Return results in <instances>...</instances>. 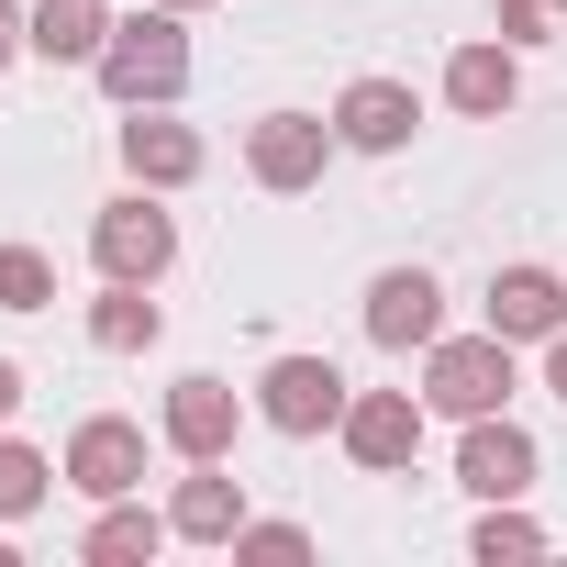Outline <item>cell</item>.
I'll list each match as a JSON object with an SVG mask.
<instances>
[{"label": "cell", "mask_w": 567, "mask_h": 567, "mask_svg": "<svg viewBox=\"0 0 567 567\" xmlns=\"http://www.w3.org/2000/svg\"><path fill=\"white\" fill-rule=\"evenodd\" d=\"M101 90L112 101H178L189 90V34H178V12H145V23H112V45H101Z\"/></svg>", "instance_id": "cell-1"}, {"label": "cell", "mask_w": 567, "mask_h": 567, "mask_svg": "<svg viewBox=\"0 0 567 567\" xmlns=\"http://www.w3.org/2000/svg\"><path fill=\"white\" fill-rule=\"evenodd\" d=\"M501 390H512V334H467V346H434V368H423V401H434V412H456V423L501 412Z\"/></svg>", "instance_id": "cell-2"}, {"label": "cell", "mask_w": 567, "mask_h": 567, "mask_svg": "<svg viewBox=\"0 0 567 567\" xmlns=\"http://www.w3.org/2000/svg\"><path fill=\"white\" fill-rule=\"evenodd\" d=\"M323 156H334V134H323L312 112H267V123L245 134V167H256V189H312V178H323Z\"/></svg>", "instance_id": "cell-3"}, {"label": "cell", "mask_w": 567, "mask_h": 567, "mask_svg": "<svg viewBox=\"0 0 567 567\" xmlns=\"http://www.w3.org/2000/svg\"><path fill=\"white\" fill-rule=\"evenodd\" d=\"M256 412H267L278 434H323V423H346V379H334V357H278Z\"/></svg>", "instance_id": "cell-4"}, {"label": "cell", "mask_w": 567, "mask_h": 567, "mask_svg": "<svg viewBox=\"0 0 567 567\" xmlns=\"http://www.w3.org/2000/svg\"><path fill=\"white\" fill-rule=\"evenodd\" d=\"M90 245H101V267H112V278H167V256H178V223H167L156 200H112V212L90 223Z\"/></svg>", "instance_id": "cell-5"}, {"label": "cell", "mask_w": 567, "mask_h": 567, "mask_svg": "<svg viewBox=\"0 0 567 567\" xmlns=\"http://www.w3.org/2000/svg\"><path fill=\"white\" fill-rule=\"evenodd\" d=\"M489 334H512V346L567 334V290H556L545 267H501V278H489Z\"/></svg>", "instance_id": "cell-6"}, {"label": "cell", "mask_w": 567, "mask_h": 567, "mask_svg": "<svg viewBox=\"0 0 567 567\" xmlns=\"http://www.w3.org/2000/svg\"><path fill=\"white\" fill-rule=\"evenodd\" d=\"M368 334L379 346H434L445 334V290H434L423 267H390L379 290H368Z\"/></svg>", "instance_id": "cell-7"}, {"label": "cell", "mask_w": 567, "mask_h": 567, "mask_svg": "<svg viewBox=\"0 0 567 567\" xmlns=\"http://www.w3.org/2000/svg\"><path fill=\"white\" fill-rule=\"evenodd\" d=\"M412 445H423V412H412L401 390L346 401V456H357V467H412Z\"/></svg>", "instance_id": "cell-8"}, {"label": "cell", "mask_w": 567, "mask_h": 567, "mask_svg": "<svg viewBox=\"0 0 567 567\" xmlns=\"http://www.w3.org/2000/svg\"><path fill=\"white\" fill-rule=\"evenodd\" d=\"M68 478H79L90 501H123V489L145 478V434H134V423H112V412H101V423H79V445H68Z\"/></svg>", "instance_id": "cell-9"}, {"label": "cell", "mask_w": 567, "mask_h": 567, "mask_svg": "<svg viewBox=\"0 0 567 567\" xmlns=\"http://www.w3.org/2000/svg\"><path fill=\"white\" fill-rule=\"evenodd\" d=\"M456 478L478 489V501H523L534 489V434H512V423H467V456H456Z\"/></svg>", "instance_id": "cell-10"}, {"label": "cell", "mask_w": 567, "mask_h": 567, "mask_svg": "<svg viewBox=\"0 0 567 567\" xmlns=\"http://www.w3.org/2000/svg\"><path fill=\"white\" fill-rule=\"evenodd\" d=\"M412 123H423V112H412V90H401V79H357V90L334 101V134H346V145H368V156L412 145Z\"/></svg>", "instance_id": "cell-11"}, {"label": "cell", "mask_w": 567, "mask_h": 567, "mask_svg": "<svg viewBox=\"0 0 567 567\" xmlns=\"http://www.w3.org/2000/svg\"><path fill=\"white\" fill-rule=\"evenodd\" d=\"M23 45L45 56V68H101V45H112V12L101 0H34V23H23Z\"/></svg>", "instance_id": "cell-12"}, {"label": "cell", "mask_w": 567, "mask_h": 567, "mask_svg": "<svg viewBox=\"0 0 567 567\" xmlns=\"http://www.w3.org/2000/svg\"><path fill=\"white\" fill-rule=\"evenodd\" d=\"M445 101H456L467 123H501V112L523 101V68H512V45H456V68H445Z\"/></svg>", "instance_id": "cell-13"}, {"label": "cell", "mask_w": 567, "mask_h": 567, "mask_svg": "<svg viewBox=\"0 0 567 567\" xmlns=\"http://www.w3.org/2000/svg\"><path fill=\"white\" fill-rule=\"evenodd\" d=\"M167 445H178L189 467L223 456V445H234V390H223V379H178V390H167Z\"/></svg>", "instance_id": "cell-14"}, {"label": "cell", "mask_w": 567, "mask_h": 567, "mask_svg": "<svg viewBox=\"0 0 567 567\" xmlns=\"http://www.w3.org/2000/svg\"><path fill=\"white\" fill-rule=\"evenodd\" d=\"M167 534H189V545H234L245 534V489L223 478V456H200V478L167 501Z\"/></svg>", "instance_id": "cell-15"}, {"label": "cell", "mask_w": 567, "mask_h": 567, "mask_svg": "<svg viewBox=\"0 0 567 567\" xmlns=\"http://www.w3.org/2000/svg\"><path fill=\"white\" fill-rule=\"evenodd\" d=\"M123 167L145 189H178V178H200V134L189 123H123Z\"/></svg>", "instance_id": "cell-16"}, {"label": "cell", "mask_w": 567, "mask_h": 567, "mask_svg": "<svg viewBox=\"0 0 567 567\" xmlns=\"http://www.w3.org/2000/svg\"><path fill=\"white\" fill-rule=\"evenodd\" d=\"M90 346H101V357H134V346H156V301H145V278H112V301L90 312Z\"/></svg>", "instance_id": "cell-17"}, {"label": "cell", "mask_w": 567, "mask_h": 567, "mask_svg": "<svg viewBox=\"0 0 567 567\" xmlns=\"http://www.w3.org/2000/svg\"><path fill=\"white\" fill-rule=\"evenodd\" d=\"M156 545H167V523H156V512H123V501H112V512L90 523V556H101V567H123V556H156Z\"/></svg>", "instance_id": "cell-18"}, {"label": "cell", "mask_w": 567, "mask_h": 567, "mask_svg": "<svg viewBox=\"0 0 567 567\" xmlns=\"http://www.w3.org/2000/svg\"><path fill=\"white\" fill-rule=\"evenodd\" d=\"M56 301V267L34 245H0V312H45Z\"/></svg>", "instance_id": "cell-19"}, {"label": "cell", "mask_w": 567, "mask_h": 567, "mask_svg": "<svg viewBox=\"0 0 567 567\" xmlns=\"http://www.w3.org/2000/svg\"><path fill=\"white\" fill-rule=\"evenodd\" d=\"M34 501H45V456L34 445H0V523H23Z\"/></svg>", "instance_id": "cell-20"}, {"label": "cell", "mask_w": 567, "mask_h": 567, "mask_svg": "<svg viewBox=\"0 0 567 567\" xmlns=\"http://www.w3.org/2000/svg\"><path fill=\"white\" fill-rule=\"evenodd\" d=\"M501 34L534 45V34H567V0H501Z\"/></svg>", "instance_id": "cell-21"}, {"label": "cell", "mask_w": 567, "mask_h": 567, "mask_svg": "<svg viewBox=\"0 0 567 567\" xmlns=\"http://www.w3.org/2000/svg\"><path fill=\"white\" fill-rule=\"evenodd\" d=\"M534 545H545V534H534L523 512H489V523H478V556H489V567H501V556H534Z\"/></svg>", "instance_id": "cell-22"}, {"label": "cell", "mask_w": 567, "mask_h": 567, "mask_svg": "<svg viewBox=\"0 0 567 567\" xmlns=\"http://www.w3.org/2000/svg\"><path fill=\"white\" fill-rule=\"evenodd\" d=\"M234 545H256V556H312V534H301V523H245Z\"/></svg>", "instance_id": "cell-23"}, {"label": "cell", "mask_w": 567, "mask_h": 567, "mask_svg": "<svg viewBox=\"0 0 567 567\" xmlns=\"http://www.w3.org/2000/svg\"><path fill=\"white\" fill-rule=\"evenodd\" d=\"M545 390L567 401V334H545Z\"/></svg>", "instance_id": "cell-24"}, {"label": "cell", "mask_w": 567, "mask_h": 567, "mask_svg": "<svg viewBox=\"0 0 567 567\" xmlns=\"http://www.w3.org/2000/svg\"><path fill=\"white\" fill-rule=\"evenodd\" d=\"M12 412H23V368H12V357H0V423H12Z\"/></svg>", "instance_id": "cell-25"}, {"label": "cell", "mask_w": 567, "mask_h": 567, "mask_svg": "<svg viewBox=\"0 0 567 567\" xmlns=\"http://www.w3.org/2000/svg\"><path fill=\"white\" fill-rule=\"evenodd\" d=\"M23 45V12H12V0H0V56H12Z\"/></svg>", "instance_id": "cell-26"}, {"label": "cell", "mask_w": 567, "mask_h": 567, "mask_svg": "<svg viewBox=\"0 0 567 567\" xmlns=\"http://www.w3.org/2000/svg\"><path fill=\"white\" fill-rule=\"evenodd\" d=\"M167 12H200V0H167Z\"/></svg>", "instance_id": "cell-27"}]
</instances>
